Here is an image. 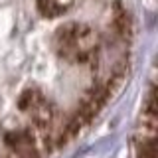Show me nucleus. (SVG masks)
Returning a JSON list of instances; mask_svg holds the SVG:
<instances>
[{
	"label": "nucleus",
	"mask_w": 158,
	"mask_h": 158,
	"mask_svg": "<svg viewBox=\"0 0 158 158\" xmlns=\"http://www.w3.org/2000/svg\"><path fill=\"white\" fill-rule=\"evenodd\" d=\"M46 101H48V97L44 95L42 89H38V87H26L18 95L16 107L20 109V111H24V113H32V111H36L40 105H44Z\"/></svg>",
	"instance_id": "nucleus-1"
},
{
	"label": "nucleus",
	"mask_w": 158,
	"mask_h": 158,
	"mask_svg": "<svg viewBox=\"0 0 158 158\" xmlns=\"http://www.w3.org/2000/svg\"><path fill=\"white\" fill-rule=\"evenodd\" d=\"M113 28H115V34L121 40H131L132 20H131V14L127 12V8L121 6V4L113 6Z\"/></svg>",
	"instance_id": "nucleus-2"
},
{
	"label": "nucleus",
	"mask_w": 158,
	"mask_h": 158,
	"mask_svg": "<svg viewBox=\"0 0 158 158\" xmlns=\"http://www.w3.org/2000/svg\"><path fill=\"white\" fill-rule=\"evenodd\" d=\"M111 95H113V89L107 85V81H97L87 89L85 99H89L91 103H95V105L101 109V107H105V103L111 99Z\"/></svg>",
	"instance_id": "nucleus-3"
},
{
	"label": "nucleus",
	"mask_w": 158,
	"mask_h": 158,
	"mask_svg": "<svg viewBox=\"0 0 158 158\" xmlns=\"http://www.w3.org/2000/svg\"><path fill=\"white\" fill-rule=\"evenodd\" d=\"M97 113H99V107L95 105V103H91L89 99L83 97L81 101H79V105H77V109H75V113H73V115H77L79 118H81V123L87 127L89 123L97 117Z\"/></svg>",
	"instance_id": "nucleus-4"
},
{
	"label": "nucleus",
	"mask_w": 158,
	"mask_h": 158,
	"mask_svg": "<svg viewBox=\"0 0 158 158\" xmlns=\"http://www.w3.org/2000/svg\"><path fill=\"white\" fill-rule=\"evenodd\" d=\"M36 10L40 12V16H44V18H56L61 14L57 10V6L53 4V0H36Z\"/></svg>",
	"instance_id": "nucleus-5"
},
{
	"label": "nucleus",
	"mask_w": 158,
	"mask_h": 158,
	"mask_svg": "<svg viewBox=\"0 0 158 158\" xmlns=\"http://www.w3.org/2000/svg\"><path fill=\"white\" fill-rule=\"evenodd\" d=\"M14 158H44V154L40 152V148L38 144H28V146H24L22 150H18L16 154H12Z\"/></svg>",
	"instance_id": "nucleus-6"
},
{
	"label": "nucleus",
	"mask_w": 158,
	"mask_h": 158,
	"mask_svg": "<svg viewBox=\"0 0 158 158\" xmlns=\"http://www.w3.org/2000/svg\"><path fill=\"white\" fill-rule=\"evenodd\" d=\"M53 4L57 6V10L59 12H65V10L73 4V0H53Z\"/></svg>",
	"instance_id": "nucleus-7"
},
{
	"label": "nucleus",
	"mask_w": 158,
	"mask_h": 158,
	"mask_svg": "<svg viewBox=\"0 0 158 158\" xmlns=\"http://www.w3.org/2000/svg\"><path fill=\"white\" fill-rule=\"evenodd\" d=\"M0 158H14V156H12V154H10V152H8L6 156H0Z\"/></svg>",
	"instance_id": "nucleus-8"
}]
</instances>
